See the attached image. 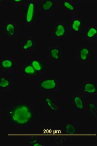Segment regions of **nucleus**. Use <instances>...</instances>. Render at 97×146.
Segmentation results:
<instances>
[{"label":"nucleus","mask_w":97,"mask_h":146,"mask_svg":"<svg viewBox=\"0 0 97 146\" xmlns=\"http://www.w3.org/2000/svg\"><path fill=\"white\" fill-rule=\"evenodd\" d=\"M2 33L7 39H19L21 34L19 23L13 19H8L2 26Z\"/></svg>","instance_id":"nucleus-5"},{"label":"nucleus","mask_w":97,"mask_h":146,"mask_svg":"<svg viewBox=\"0 0 97 146\" xmlns=\"http://www.w3.org/2000/svg\"><path fill=\"white\" fill-rule=\"evenodd\" d=\"M83 33H84V41L92 42H96L97 38L96 26H86Z\"/></svg>","instance_id":"nucleus-18"},{"label":"nucleus","mask_w":97,"mask_h":146,"mask_svg":"<svg viewBox=\"0 0 97 146\" xmlns=\"http://www.w3.org/2000/svg\"><path fill=\"white\" fill-rule=\"evenodd\" d=\"M20 51L23 52H35L37 51L36 39L34 36H27L20 39Z\"/></svg>","instance_id":"nucleus-10"},{"label":"nucleus","mask_w":97,"mask_h":146,"mask_svg":"<svg viewBox=\"0 0 97 146\" xmlns=\"http://www.w3.org/2000/svg\"><path fill=\"white\" fill-rule=\"evenodd\" d=\"M43 102L48 114H55L59 110V100L56 97H46L44 99Z\"/></svg>","instance_id":"nucleus-15"},{"label":"nucleus","mask_w":97,"mask_h":146,"mask_svg":"<svg viewBox=\"0 0 97 146\" xmlns=\"http://www.w3.org/2000/svg\"><path fill=\"white\" fill-rule=\"evenodd\" d=\"M78 2L77 0H59L58 6L65 11V13L74 14L78 13Z\"/></svg>","instance_id":"nucleus-12"},{"label":"nucleus","mask_w":97,"mask_h":146,"mask_svg":"<svg viewBox=\"0 0 97 146\" xmlns=\"http://www.w3.org/2000/svg\"><path fill=\"white\" fill-rule=\"evenodd\" d=\"M87 109L89 115L92 119H96L97 116V105L96 101H89L87 103Z\"/></svg>","instance_id":"nucleus-20"},{"label":"nucleus","mask_w":97,"mask_h":146,"mask_svg":"<svg viewBox=\"0 0 97 146\" xmlns=\"http://www.w3.org/2000/svg\"><path fill=\"white\" fill-rule=\"evenodd\" d=\"M15 64V61L13 58H0V71L8 72H13Z\"/></svg>","instance_id":"nucleus-19"},{"label":"nucleus","mask_w":97,"mask_h":146,"mask_svg":"<svg viewBox=\"0 0 97 146\" xmlns=\"http://www.w3.org/2000/svg\"><path fill=\"white\" fill-rule=\"evenodd\" d=\"M27 62L31 65L35 71L40 75L46 71V60L45 58H30L26 60Z\"/></svg>","instance_id":"nucleus-16"},{"label":"nucleus","mask_w":97,"mask_h":146,"mask_svg":"<svg viewBox=\"0 0 97 146\" xmlns=\"http://www.w3.org/2000/svg\"><path fill=\"white\" fill-rule=\"evenodd\" d=\"M78 93L84 98H95L97 96L96 78H88L79 85Z\"/></svg>","instance_id":"nucleus-3"},{"label":"nucleus","mask_w":97,"mask_h":146,"mask_svg":"<svg viewBox=\"0 0 97 146\" xmlns=\"http://www.w3.org/2000/svg\"><path fill=\"white\" fill-rule=\"evenodd\" d=\"M40 75L31 65L26 61L21 64L20 68V77L21 78H39Z\"/></svg>","instance_id":"nucleus-14"},{"label":"nucleus","mask_w":97,"mask_h":146,"mask_svg":"<svg viewBox=\"0 0 97 146\" xmlns=\"http://www.w3.org/2000/svg\"><path fill=\"white\" fill-rule=\"evenodd\" d=\"M39 13L52 15L53 9L58 6L57 0H37Z\"/></svg>","instance_id":"nucleus-11"},{"label":"nucleus","mask_w":97,"mask_h":146,"mask_svg":"<svg viewBox=\"0 0 97 146\" xmlns=\"http://www.w3.org/2000/svg\"><path fill=\"white\" fill-rule=\"evenodd\" d=\"M6 115L8 124L18 128H24L33 122L35 114L32 104L19 101L7 106Z\"/></svg>","instance_id":"nucleus-1"},{"label":"nucleus","mask_w":97,"mask_h":146,"mask_svg":"<svg viewBox=\"0 0 97 146\" xmlns=\"http://www.w3.org/2000/svg\"><path fill=\"white\" fill-rule=\"evenodd\" d=\"M29 143L32 146H43V144L39 140L38 138H31L29 141Z\"/></svg>","instance_id":"nucleus-23"},{"label":"nucleus","mask_w":97,"mask_h":146,"mask_svg":"<svg viewBox=\"0 0 97 146\" xmlns=\"http://www.w3.org/2000/svg\"><path fill=\"white\" fill-rule=\"evenodd\" d=\"M68 24L64 19L53 20L52 37L54 39H67L68 36Z\"/></svg>","instance_id":"nucleus-6"},{"label":"nucleus","mask_w":97,"mask_h":146,"mask_svg":"<svg viewBox=\"0 0 97 146\" xmlns=\"http://www.w3.org/2000/svg\"><path fill=\"white\" fill-rule=\"evenodd\" d=\"M46 56L52 61L53 65H58L60 60L64 58V52L57 45H47L46 47Z\"/></svg>","instance_id":"nucleus-9"},{"label":"nucleus","mask_w":97,"mask_h":146,"mask_svg":"<svg viewBox=\"0 0 97 146\" xmlns=\"http://www.w3.org/2000/svg\"><path fill=\"white\" fill-rule=\"evenodd\" d=\"M37 87L40 91L47 92H55L59 91V80L52 76L39 77Z\"/></svg>","instance_id":"nucleus-4"},{"label":"nucleus","mask_w":97,"mask_h":146,"mask_svg":"<svg viewBox=\"0 0 97 146\" xmlns=\"http://www.w3.org/2000/svg\"><path fill=\"white\" fill-rule=\"evenodd\" d=\"M23 12V22L27 26H33L39 14L37 0H28Z\"/></svg>","instance_id":"nucleus-2"},{"label":"nucleus","mask_w":97,"mask_h":146,"mask_svg":"<svg viewBox=\"0 0 97 146\" xmlns=\"http://www.w3.org/2000/svg\"><path fill=\"white\" fill-rule=\"evenodd\" d=\"M76 59L78 65H92V46L89 45L79 46L76 52Z\"/></svg>","instance_id":"nucleus-7"},{"label":"nucleus","mask_w":97,"mask_h":146,"mask_svg":"<svg viewBox=\"0 0 97 146\" xmlns=\"http://www.w3.org/2000/svg\"><path fill=\"white\" fill-rule=\"evenodd\" d=\"M64 130L66 134L73 135L77 131L76 127L74 125L71 123L66 124L64 126Z\"/></svg>","instance_id":"nucleus-21"},{"label":"nucleus","mask_w":97,"mask_h":146,"mask_svg":"<svg viewBox=\"0 0 97 146\" xmlns=\"http://www.w3.org/2000/svg\"><path fill=\"white\" fill-rule=\"evenodd\" d=\"M2 33V26L1 25V20H0V33Z\"/></svg>","instance_id":"nucleus-25"},{"label":"nucleus","mask_w":97,"mask_h":146,"mask_svg":"<svg viewBox=\"0 0 97 146\" xmlns=\"http://www.w3.org/2000/svg\"><path fill=\"white\" fill-rule=\"evenodd\" d=\"M4 1L0 0V7H2L4 6Z\"/></svg>","instance_id":"nucleus-24"},{"label":"nucleus","mask_w":97,"mask_h":146,"mask_svg":"<svg viewBox=\"0 0 97 146\" xmlns=\"http://www.w3.org/2000/svg\"><path fill=\"white\" fill-rule=\"evenodd\" d=\"M1 105H0V122L1 121Z\"/></svg>","instance_id":"nucleus-26"},{"label":"nucleus","mask_w":97,"mask_h":146,"mask_svg":"<svg viewBox=\"0 0 97 146\" xmlns=\"http://www.w3.org/2000/svg\"><path fill=\"white\" fill-rule=\"evenodd\" d=\"M72 107L73 110L83 111L87 109V103L85 98L78 92H72Z\"/></svg>","instance_id":"nucleus-13"},{"label":"nucleus","mask_w":97,"mask_h":146,"mask_svg":"<svg viewBox=\"0 0 97 146\" xmlns=\"http://www.w3.org/2000/svg\"><path fill=\"white\" fill-rule=\"evenodd\" d=\"M10 1L13 4V6L22 7L26 6L28 0H11Z\"/></svg>","instance_id":"nucleus-22"},{"label":"nucleus","mask_w":97,"mask_h":146,"mask_svg":"<svg viewBox=\"0 0 97 146\" xmlns=\"http://www.w3.org/2000/svg\"><path fill=\"white\" fill-rule=\"evenodd\" d=\"M14 90V81L13 78L7 76H0V92L9 93Z\"/></svg>","instance_id":"nucleus-17"},{"label":"nucleus","mask_w":97,"mask_h":146,"mask_svg":"<svg viewBox=\"0 0 97 146\" xmlns=\"http://www.w3.org/2000/svg\"><path fill=\"white\" fill-rule=\"evenodd\" d=\"M68 24V33H83L85 26V20L79 15L78 13L72 14V18Z\"/></svg>","instance_id":"nucleus-8"},{"label":"nucleus","mask_w":97,"mask_h":146,"mask_svg":"<svg viewBox=\"0 0 97 146\" xmlns=\"http://www.w3.org/2000/svg\"><path fill=\"white\" fill-rule=\"evenodd\" d=\"M1 94L0 92V105L1 106Z\"/></svg>","instance_id":"nucleus-27"}]
</instances>
